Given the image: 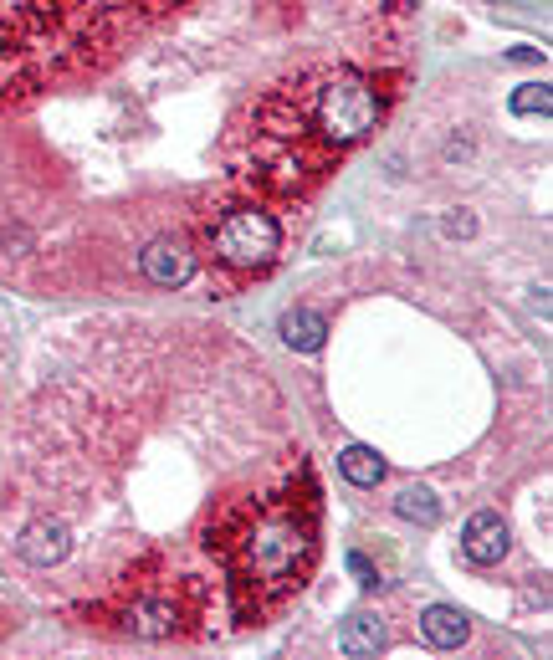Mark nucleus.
Instances as JSON below:
<instances>
[{"label": "nucleus", "mask_w": 553, "mask_h": 660, "mask_svg": "<svg viewBox=\"0 0 553 660\" xmlns=\"http://www.w3.org/2000/svg\"><path fill=\"white\" fill-rule=\"evenodd\" d=\"M446 231H451V236H472V215H451Z\"/></svg>", "instance_id": "nucleus-16"}, {"label": "nucleus", "mask_w": 553, "mask_h": 660, "mask_svg": "<svg viewBox=\"0 0 553 660\" xmlns=\"http://www.w3.org/2000/svg\"><path fill=\"white\" fill-rule=\"evenodd\" d=\"M88 625L134 635V640H205L210 630V584L205 574L175 568L169 553H144L113 579L108 599L88 609Z\"/></svg>", "instance_id": "nucleus-4"}, {"label": "nucleus", "mask_w": 553, "mask_h": 660, "mask_svg": "<svg viewBox=\"0 0 553 660\" xmlns=\"http://www.w3.org/2000/svg\"><path fill=\"white\" fill-rule=\"evenodd\" d=\"M200 267V256L185 236H159L139 251V272L154 282V287H185Z\"/></svg>", "instance_id": "nucleus-6"}, {"label": "nucleus", "mask_w": 553, "mask_h": 660, "mask_svg": "<svg viewBox=\"0 0 553 660\" xmlns=\"http://www.w3.org/2000/svg\"><path fill=\"white\" fill-rule=\"evenodd\" d=\"M507 108H513L518 118H533V113H553V93H548V82H523L513 87V98H507Z\"/></svg>", "instance_id": "nucleus-14"}, {"label": "nucleus", "mask_w": 553, "mask_h": 660, "mask_svg": "<svg viewBox=\"0 0 553 660\" xmlns=\"http://www.w3.org/2000/svg\"><path fill=\"white\" fill-rule=\"evenodd\" d=\"M195 256L210 261V272H226L231 282L262 277L277 267L282 256V220L277 210L241 200V195H221L216 205L195 210Z\"/></svg>", "instance_id": "nucleus-5"}, {"label": "nucleus", "mask_w": 553, "mask_h": 660, "mask_svg": "<svg viewBox=\"0 0 553 660\" xmlns=\"http://www.w3.org/2000/svg\"><path fill=\"white\" fill-rule=\"evenodd\" d=\"M349 574H354L364 589H379V584H385V579H379V568H374L364 553H349Z\"/></svg>", "instance_id": "nucleus-15"}, {"label": "nucleus", "mask_w": 553, "mask_h": 660, "mask_svg": "<svg viewBox=\"0 0 553 660\" xmlns=\"http://www.w3.org/2000/svg\"><path fill=\"white\" fill-rule=\"evenodd\" d=\"M507 543H513V538H507L502 512H472V517H466V527H461V558L477 563V568L502 563Z\"/></svg>", "instance_id": "nucleus-8"}, {"label": "nucleus", "mask_w": 553, "mask_h": 660, "mask_svg": "<svg viewBox=\"0 0 553 660\" xmlns=\"http://www.w3.org/2000/svg\"><path fill=\"white\" fill-rule=\"evenodd\" d=\"M338 471H344V481H354V487H379V481H385V456L369 451V446H344L338 451Z\"/></svg>", "instance_id": "nucleus-12"}, {"label": "nucleus", "mask_w": 553, "mask_h": 660, "mask_svg": "<svg viewBox=\"0 0 553 660\" xmlns=\"http://www.w3.org/2000/svg\"><path fill=\"white\" fill-rule=\"evenodd\" d=\"M420 635L436 650H456L466 635H472V620H466L456 604H431V609H420Z\"/></svg>", "instance_id": "nucleus-9"}, {"label": "nucleus", "mask_w": 553, "mask_h": 660, "mask_svg": "<svg viewBox=\"0 0 553 660\" xmlns=\"http://www.w3.org/2000/svg\"><path fill=\"white\" fill-rule=\"evenodd\" d=\"M185 0H26L0 16V103L36 98L47 87L108 67L129 36Z\"/></svg>", "instance_id": "nucleus-3"}, {"label": "nucleus", "mask_w": 553, "mask_h": 660, "mask_svg": "<svg viewBox=\"0 0 553 660\" xmlns=\"http://www.w3.org/2000/svg\"><path fill=\"white\" fill-rule=\"evenodd\" d=\"M390 103L395 87L354 62H308L267 82L226 128V195L267 210L313 195L374 134Z\"/></svg>", "instance_id": "nucleus-1"}, {"label": "nucleus", "mask_w": 553, "mask_h": 660, "mask_svg": "<svg viewBox=\"0 0 553 660\" xmlns=\"http://www.w3.org/2000/svg\"><path fill=\"white\" fill-rule=\"evenodd\" d=\"M328 338V318L313 313V307H287L282 313V343L297 348V354H318Z\"/></svg>", "instance_id": "nucleus-10"}, {"label": "nucleus", "mask_w": 553, "mask_h": 660, "mask_svg": "<svg viewBox=\"0 0 553 660\" xmlns=\"http://www.w3.org/2000/svg\"><path fill=\"white\" fill-rule=\"evenodd\" d=\"M72 548V533H67V522L62 517H36L21 527V538H16V553L31 563V568H52L62 563Z\"/></svg>", "instance_id": "nucleus-7"}, {"label": "nucleus", "mask_w": 553, "mask_h": 660, "mask_svg": "<svg viewBox=\"0 0 553 660\" xmlns=\"http://www.w3.org/2000/svg\"><path fill=\"white\" fill-rule=\"evenodd\" d=\"M200 548L221 563L241 625H267L308 589L323 548V492L313 466H287L272 487L226 502L205 522Z\"/></svg>", "instance_id": "nucleus-2"}, {"label": "nucleus", "mask_w": 553, "mask_h": 660, "mask_svg": "<svg viewBox=\"0 0 553 660\" xmlns=\"http://www.w3.org/2000/svg\"><path fill=\"white\" fill-rule=\"evenodd\" d=\"M395 512H400L405 522L436 527V522H441V497H436L431 487H405V492L395 497Z\"/></svg>", "instance_id": "nucleus-13"}, {"label": "nucleus", "mask_w": 553, "mask_h": 660, "mask_svg": "<svg viewBox=\"0 0 553 660\" xmlns=\"http://www.w3.org/2000/svg\"><path fill=\"white\" fill-rule=\"evenodd\" d=\"M338 650H344V655L385 650V625H379V614H349V625L338 630Z\"/></svg>", "instance_id": "nucleus-11"}]
</instances>
